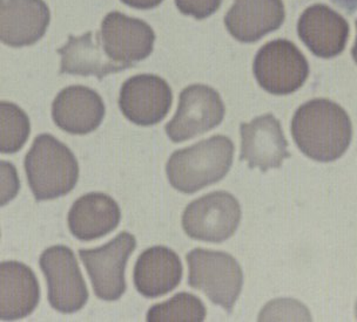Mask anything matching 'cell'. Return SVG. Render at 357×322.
<instances>
[{
  "mask_svg": "<svg viewBox=\"0 0 357 322\" xmlns=\"http://www.w3.org/2000/svg\"><path fill=\"white\" fill-rule=\"evenodd\" d=\"M39 265L47 282L50 305L54 309L72 314L87 304L89 289L71 248L51 246L41 253Z\"/></svg>",
  "mask_w": 357,
  "mask_h": 322,
  "instance_id": "cell-8",
  "label": "cell"
},
{
  "mask_svg": "<svg viewBox=\"0 0 357 322\" xmlns=\"http://www.w3.org/2000/svg\"><path fill=\"white\" fill-rule=\"evenodd\" d=\"M205 305L190 293H178L169 300L154 305L146 315L149 322H201L206 319Z\"/></svg>",
  "mask_w": 357,
  "mask_h": 322,
  "instance_id": "cell-21",
  "label": "cell"
},
{
  "mask_svg": "<svg viewBox=\"0 0 357 322\" xmlns=\"http://www.w3.org/2000/svg\"><path fill=\"white\" fill-rule=\"evenodd\" d=\"M186 259L190 268L188 285L231 313L243 285V272L238 260L226 252L205 248H194Z\"/></svg>",
  "mask_w": 357,
  "mask_h": 322,
  "instance_id": "cell-4",
  "label": "cell"
},
{
  "mask_svg": "<svg viewBox=\"0 0 357 322\" xmlns=\"http://www.w3.org/2000/svg\"><path fill=\"white\" fill-rule=\"evenodd\" d=\"M120 219L121 211L116 200L106 193H91L72 205L68 227L79 241H96L114 231Z\"/></svg>",
  "mask_w": 357,
  "mask_h": 322,
  "instance_id": "cell-20",
  "label": "cell"
},
{
  "mask_svg": "<svg viewBox=\"0 0 357 322\" xmlns=\"http://www.w3.org/2000/svg\"><path fill=\"white\" fill-rule=\"evenodd\" d=\"M355 315H356V320H357V301H356V306H355Z\"/></svg>",
  "mask_w": 357,
  "mask_h": 322,
  "instance_id": "cell-28",
  "label": "cell"
},
{
  "mask_svg": "<svg viewBox=\"0 0 357 322\" xmlns=\"http://www.w3.org/2000/svg\"><path fill=\"white\" fill-rule=\"evenodd\" d=\"M253 72L257 83L268 93L289 95L305 85L309 63L294 42L276 39L257 51Z\"/></svg>",
  "mask_w": 357,
  "mask_h": 322,
  "instance_id": "cell-5",
  "label": "cell"
},
{
  "mask_svg": "<svg viewBox=\"0 0 357 322\" xmlns=\"http://www.w3.org/2000/svg\"><path fill=\"white\" fill-rule=\"evenodd\" d=\"M24 166L37 202L65 196L78 183L79 164L75 154L50 134L34 138Z\"/></svg>",
  "mask_w": 357,
  "mask_h": 322,
  "instance_id": "cell-3",
  "label": "cell"
},
{
  "mask_svg": "<svg viewBox=\"0 0 357 322\" xmlns=\"http://www.w3.org/2000/svg\"><path fill=\"white\" fill-rule=\"evenodd\" d=\"M222 0H175V5L183 15H190L197 20L208 18L214 15Z\"/></svg>",
  "mask_w": 357,
  "mask_h": 322,
  "instance_id": "cell-24",
  "label": "cell"
},
{
  "mask_svg": "<svg viewBox=\"0 0 357 322\" xmlns=\"http://www.w3.org/2000/svg\"><path fill=\"white\" fill-rule=\"evenodd\" d=\"M123 4L137 10H152L164 1V0H121Z\"/></svg>",
  "mask_w": 357,
  "mask_h": 322,
  "instance_id": "cell-25",
  "label": "cell"
},
{
  "mask_svg": "<svg viewBox=\"0 0 357 322\" xmlns=\"http://www.w3.org/2000/svg\"><path fill=\"white\" fill-rule=\"evenodd\" d=\"M240 135V161H245L250 169L260 168L262 172L279 169L283 161L291 156L281 123L273 114L261 115L250 123H241Z\"/></svg>",
  "mask_w": 357,
  "mask_h": 322,
  "instance_id": "cell-12",
  "label": "cell"
},
{
  "mask_svg": "<svg viewBox=\"0 0 357 322\" xmlns=\"http://www.w3.org/2000/svg\"><path fill=\"white\" fill-rule=\"evenodd\" d=\"M225 111L222 99L215 89L207 85H190L180 93L178 111L165 130L174 143L188 141L219 126Z\"/></svg>",
  "mask_w": 357,
  "mask_h": 322,
  "instance_id": "cell-9",
  "label": "cell"
},
{
  "mask_svg": "<svg viewBox=\"0 0 357 322\" xmlns=\"http://www.w3.org/2000/svg\"><path fill=\"white\" fill-rule=\"evenodd\" d=\"M61 56L60 74L97 77L102 80L130 68L125 63H116L108 58L101 45L99 33L87 32L80 37L70 35L66 45L58 49Z\"/></svg>",
  "mask_w": 357,
  "mask_h": 322,
  "instance_id": "cell-19",
  "label": "cell"
},
{
  "mask_svg": "<svg viewBox=\"0 0 357 322\" xmlns=\"http://www.w3.org/2000/svg\"><path fill=\"white\" fill-rule=\"evenodd\" d=\"M173 102V92L164 79L154 74L134 75L120 89L119 108L134 124H158L167 116Z\"/></svg>",
  "mask_w": 357,
  "mask_h": 322,
  "instance_id": "cell-11",
  "label": "cell"
},
{
  "mask_svg": "<svg viewBox=\"0 0 357 322\" xmlns=\"http://www.w3.org/2000/svg\"><path fill=\"white\" fill-rule=\"evenodd\" d=\"M40 300V286L33 271L19 261L0 265V319L22 320L33 313Z\"/></svg>",
  "mask_w": 357,
  "mask_h": 322,
  "instance_id": "cell-18",
  "label": "cell"
},
{
  "mask_svg": "<svg viewBox=\"0 0 357 322\" xmlns=\"http://www.w3.org/2000/svg\"><path fill=\"white\" fill-rule=\"evenodd\" d=\"M298 33L314 56L331 59L346 49L349 24L327 5L315 4L305 10L298 19Z\"/></svg>",
  "mask_w": 357,
  "mask_h": 322,
  "instance_id": "cell-13",
  "label": "cell"
},
{
  "mask_svg": "<svg viewBox=\"0 0 357 322\" xmlns=\"http://www.w3.org/2000/svg\"><path fill=\"white\" fill-rule=\"evenodd\" d=\"M307 307L293 299H276L262 308L259 321H312Z\"/></svg>",
  "mask_w": 357,
  "mask_h": 322,
  "instance_id": "cell-23",
  "label": "cell"
},
{
  "mask_svg": "<svg viewBox=\"0 0 357 322\" xmlns=\"http://www.w3.org/2000/svg\"><path fill=\"white\" fill-rule=\"evenodd\" d=\"M234 145L215 135L172 154L166 164L168 181L175 190L192 195L221 181L231 170Z\"/></svg>",
  "mask_w": 357,
  "mask_h": 322,
  "instance_id": "cell-2",
  "label": "cell"
},
{
  "mask_svg": "<svg viewBox=\"0 0 357 322\" xmlns=\"http://www.w3.org/2000/svg\"><path fill=\"white\" fill-rule=\"evenodd\" d=\"M178 255L166 246H153L139 256L134 266V286L142 296L155 299L174 291L183 279Z\"/></svg>",
  "mask_w": 357,
  "mask_h": 322,
  "instance_id": "cell-17",
  "label": "cell"
},
{
  "mask_svg": "<svg viewBox=\"0 0 357 322\" xmlns=\"http://www.w3.org/2000/svg\"><path fill=\"white\" fill-rule=\"evenodd\" d=\"M356 31H357V20L356 22ZM351 56H353V59L355 63H357V35H356V40H355V44H354L353 49H351Z\"/></svg>",
  "mask_w": 357,
  "mask_h": 322,
  "instance_id": "cell-27",
  "label": "cell"
},
{
  "mask_svg": "<svg viewBox=\"0 0 357 322\" xmlns=\"http://www.w3.org/2000/svg\"><path fill=\"white\" fill-rule=\"evenodd\" d=\"M241 216V205L231 193L215 191L187 205L183 227L192 239L219 244L236 232Z\"/></svg>",
  "mask_w": 357,
  "mask_h": 322,
  "instance_id": "cell-6",
  "label": "cell"
},
{
  "mask_svg": "<svg viewBox=\"0 0 357 322\" xmlns=\"http://www.w3.org/2000/svg\"><path fill=\"white\" fill-rule=\"evenodd\" d=\"M331 1L344 10L348 15H353L357 11V0H331Z\"/></svg>",
  "mask_w": 357,
  "mask_h": 322,
  "instance_id": "cell-26",
  "label": "cell"
},
{
  "mask_svg": "<svg viewBox=\"0 0 357 322\" xmlns=\"http://www.w3.org/2000/svg\"><path fill=\"white\" fill-rule=\"evenodd\" d=\"M106 108L100 95L85 86L63 88L52 104V119L60 129L86 135L100 127Z\"/></svg>",
  "mask_w": 357,
  "mask_h": 322,
  "instance_id": "cell-15",
  "label": "cell"
},
{
  "mask_svg": "<svg viewBox=\"0 0 357 322\" xmlns=\"http://www.w3.org/2000/svg\"><path fill=\"white\" fill-rule=\"evenodd\" d=\"M286 18L282 0H235L225 17L231 37L245 44L279 30Z\"/></svg>",
  "mask_w": 357,
  "mask_h": 322,
  "instance_id": "cell-16",
  "label": "cell"
},
{
  "mask_svg": "<svg viewBox=\"0 0 357 322\" xmlns=\"http://www.w3.org/2000/svg\"><path fill=\"white\" fill-rule=\"evenodd\" d=\"M101 45L109 59L130 68L152 54L155 33L147 22L109 12L101 22Z\"/></svg>",
  "mask_w": 357,
  "mask_h": 322,
  "instance_id": "cell-10",
  "label": "cell"
},
{
  "mask_svg": "<svg viewBox=\"0 0 357 322\" xmlns=\"http://www.w3.org/2000/svg\"><path fill=\"white\" fill-rule=\"evenodd\" d=\"M0 152L3 154H15L25 145L27 138L30 136V119L22 108L6 101H3L0 104Z\"/></svg>",
  "mask_w": 357,
  "mask_h": 322,
  "instance_id": "cell-22",
  "label": "cell"
},
{
  "mask_svg": "<svg viewBox=\"0 0 357 322\" xmlns=\"http://www.w3.org/2000/svg\"><path fill=\"white\" fill-rule=\"evenodd\" d=\"M51 13L44 0H0V39L13 49L34 45L44 37Z\"/></svg>",
  "mask_w": 357,
  "mask_h": 322,
  "instance_id": "cell-14",
  "label": "cell"
},
{
  "mask_svg": "<svg viewBox=\"0 0 357 322\" xmlns=\"http://www.w3.org/2000/svg\"><path fill=\"white\" fill-rule=\"evenodd\" d=\"M290 129L298 148L309 159L322 163L342 157L353 138L349 115L327 99H314L298 107Z\"/></svg>",
  "mask_w": 357,
  "mask_h": 322,
  "instance_id": "cell-1",
  "label": "cell"
},
{
  "mask_svg": "<svg viewBox=\"0 0 357 322\" xmlns=\"http://www.w3.org/2000/svg\"><path fill=\"white\" fill-rule=\"evenodd\" d=\"M137 248L133 234L121 232L100 248L79 250L96 296L105 301L119 300L126 292L125 270L127 261Z\"/></svg>",
  "mask_w": 357,
  "mask_h": 322,
  "instance_id": "cell-7",
  "label": "cell"
}]
</instances>
